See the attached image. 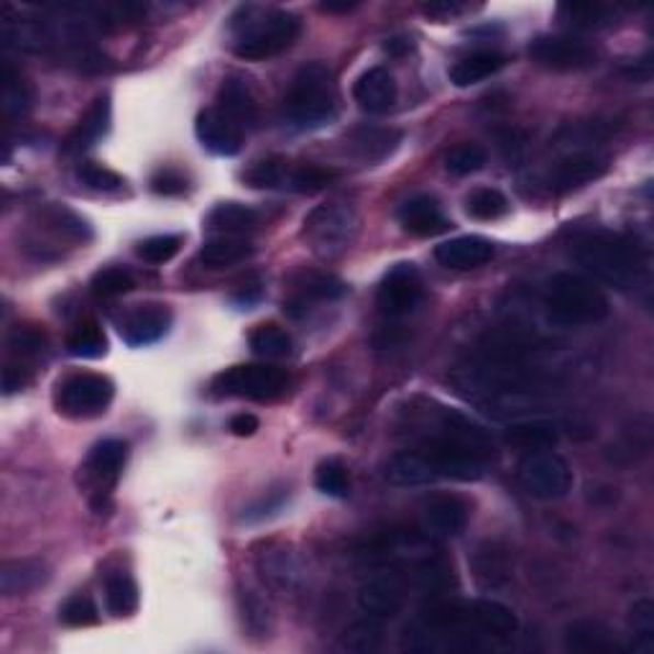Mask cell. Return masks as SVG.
<instances>
[{
	"label": "cell",
	"instance_id": "cell-29",
	"mask_svg": "<svg viewBox=\"0 0 654 654\" xmlns=\"http://www.w3.org/2000/svg\"><path fill=\"white\" fill-rule=\"evenodd\" d=\"M468 619H471V627L491 636H512L519 632L517 613L502 601H491V598H479V601L468 604Z\"/></svg>",
	"mask_w": 654,
	"mask_h": 654
},
{
	"label": "cell",
	"instance_id": "cell-40",
	"mask_svg": "<svg viewBox=\"0 0 654 654\" xmlns=\"http://www.w3.org/2000/svg\"><path fill=\"white\" fill-rule=\"evenodd\" d=\"M105 606L113 617H130L138 609V586L128 573L113 571L105 578Z\"/></svg>",
	"mask_w": 654,
	"mask_h": 654
},
{
	"label": "cell",
	"instance_id": "cell-36",
	"mask_svg": "<svg viewBox=\"0 0 654 654\" xmlns=\"http://www.w3.org/2000/svg\"><path fill=\"white\" fill-rule=\"evenodd\" d=\"M473 571L475 581H479L483 588H498L502 583L509 581L512 575L509 555H506L504 548H498L494 542L483 544L473 558Z\"/></svg>",
	"mask_w": 654,
	"mask_h": 654
},
{
	"label": "cell",
	"instance_id": "cell-27",
	"mask_svg": "<svg viewBox=\"0 0 654 654\" xmlns=\"http://www.w3.org/2000/svg\"><path fill=\"white\" fill-rule=\"evenodd\" d=\"M383 479H387L391 486H425V483H435L437 479L435 468L429 460L422 456L420 450H406V452H397L387 460L383 466Z\"/></svg>",
	"mask_w": 654,
	"mask_h": 654
},
{
	"label": "cell",
	"instance_id": "cell-9",
	"mask_svg": "<svg viewBox=\"0 0 654 654\" xmlns=\"http://www.w3.org/2000/svg\"><path fill=\"white\" fill-rule=\"evenodd\" d=\"M519 483L540 502H558L573 489V471L563 456L552 450L527 452L519 463Z\"/></svg>",
	"mask_w": 654,
	"mask_h": 654
},
{
	"label": "cell",
	"instance_id": "cell-55",
	"mask_svg": "<svg viewBox=\"0 0 654 654\" xmlns=\"http://www.w3.org/2000/svg\"><path fill=\"white\" fill-rule=\"evenodd\" d=\"M77 176H80L84 187L97 190V192H115L126 184V180H123L118 172H113V169H107L103 164H95V161H84V164L77 169Z\"/></svg>",
	"mask_w": 654,
	"mask_h": 654
},
{
	"label": "cell",
	"instance_id": "cell-10",
	"mask_svg": "<svg viewBox=\"0 0 654 654\" xmlns=\"http://www.w3.org/2000/svg\"><path fill=\"white\" fill-rule=\"evenodd\" d=\"M529 57L540 67L552 69V72H581V69H590L596 65L598 54L594 44H588L581 36L548 34L537 36L529 44Z\"/></svg>",
	"mask_w": 654,
	"mask_h": 654
},
{
	"label": "cell",
	"instance_id": "cell-14",
	"mask_svg": "<svg viewBox=\"0 0 654 654\" xmlns=\"http://www.w3.org/2000/svg\"><path fill=\"white\" fill-rule=\"evenodd\" d=\"M291 284H295V289L284 299V314H289V318H302L310 310L307 307L310 302H333L348 291L337 276L325 272H302L295 276Z\"/></svg>",
	"mask_w": 654,
	"mask_h": 654
},
{
	"label": "cell",
	"instance_id": "cell-6",
	"mask_svg": "<svg viewBox=\"0 0 654 654\" xmlns=\"http://www.w3.org/2000/svg\"><path fill=\"white\" fill-rule=\"evenodd\" d=\"M358 213L351 203H325L307 213L302 222V241L320 259H337L356 243Z\"/></svg>",
	"mask_w": 654,
	"mask_h": 654
},
{
	"label": "cell",
	"instance_id": "cell-50",
	"mask_svg": "<svg viewBox=\"0 0 654 654\" xmlns=\"http://www.w3.org/2000/svg\"><path fill=\"white\" fill-rule=\"evenodd\" d=\"M335 180H337L335 169L318 167V164H299V167H291L289 190L291 192H320Z\"/></svg>",
	"mask_w": 654,
	"mask_h": 654
},
{
	"label": "cell",
	"instance_id": "cell-22",
	"mask_svg": "<svg viewBox=\"0 0 654 654\" xmlns=\"http://www.w3.org/2000/svg\"><path fill=\"white\" fill-rule=\"evenodd\" d=\"M353 97H356L360 111L368 115L389 113L391 107L397 105V97H399L397 80L391 77L389 69L374 67L360 74L356 84H353Z\"/></svg>",
	"mask_w": 654,
	"mask_h": 654
},
{
	"label": "cell",
	"instance_id": "cell-59",
	"mask_svg": "<svg viewBox=\"0 0 654 654\" xmlns=\"http://www.w3.org/2000/svg\"><path fill=\"white\" fill-rule=\"evenodd\" d=\"M468 5H463V3H448V0H445V3H427V5H422V11H425L427 15H433V19H440V21H448V19H452V15H458V13H463Z\"/></svg>",
	"mask_w": 654,
	"mask_h": 654
},
{
	"label": "cell",
	"instance_id": "cell-38",
	"mask_svg": "<svg viewBox=\"0 0 654 654\" xmlns=\"http://www.w3.org/2000/svg\"><path fill=\"white\" fill-rule=\"evenodd\" d=\"M42 218V226L59 238H67V241L74 243H88L92 238V230L88 222H84L74 210H69L65 205H49L38 213Z\"/></svg>",
	"mask_w": 654,
	"mask_h": 654
},
{
	"label": "cell",
	"instance_id": "cell-48",
	"mask_svg": "<svg viewBox=\"0 0 654 654\" xmlns=\"http://www.w3.org/2000/svg\"><path fill=\"white\" fill-rule=\"evenodd\" d=\"M634 629V652L636 654H652L654 652V604L650 598H642L632 606L629 613Z\"/></svg>",
	"mask_w": 654,
	"mask_h": 654
},
{
	"label": "cell",
	"instance_id": "cell-54",
	"mask_svg": "<svg viewBox=\"0 0 654 654\" xmlns=\"http://www.w3.org/2000/svg\"><path fill=\"white\" fill-rule=\"evenodd\" d=\"M100 613H97V606L92 604L90 596H72L67 598L65 606L59 609V621L65 627H92L97 624Z\"/></svg>",
	"mask_w": 654,
	"mask_h": 654
},
{
	"label": "cell",
	"instance_id": "cell-34",
	"mask_svg": "<svg viewBox=\"0 0 654 654\" xmlns=\"http://www.w3.org/2000/svg\"><path fill=\"white\" fill-rule=\"evenodd\" d=\"M617 8L606 3H563L558 8V19L575 31L606 28L617 21Z\"/></svg>",
	"mask_w": 654,
	"mask_h": 654
},
{
	"label": "cell",
	"instance_id": "cell-16",
	"mask_svg": "<svg viewBox=\"0 0 654 654\" xmlns=\"http://www.w3.org/2000/svg\"><path fill=\"white\" fill-rule=\"evenodd\" d=\"M606 172H609V157L598 151H578L552 169L548 184L555 195H565V192L581 190L590 182L601 180Z\"/></svg>",
	"mask_w": 654,
	"mask_h": 654
},
{
	"label": "cell",
	"instance_id": "cell-46",
	"mask_svg": "<svg viewBox=\"0 0 654 654\" xmlns=\"http://www.w3.org/2000/svg\"><path fill=\"white\" fill-rule=\"evenodd\" d=\"M486 167V151L479 144H458L445 157V169L452 176H468Z\"/></svg>",
	"mask_w": 654,
	"mask_h": 654
},
{
	"label": "cell",
	"instance_id": "cell-2",
	"mask_svg": "<svg viewBox=\"0 0 654 654\" xmlns=\"http://www.w3.org/2000/svg\"><path fill=\"white\" fill-rule=\"evenodd\" d=\"M341 111V90L335 72L325 61H307L297 69L284 97V123L295 130H314L335 121Z\"/></svg>",
	"mask_w": 654,
	"mask_h": 654
},
{
	"label": "cell",
	"instance_id": "cell-31",
	"mask_svg": "<svg viewBox=\"0 0 654 654\" xmlns=\"http://www.w3.org/2000/svg\"><path fill=\"white\" fill-rule=\"evenodd\" d=\"M261 218L249 205L220 203L215 205L205 218V228L215 236H245L259 230Z\"/></svg>",
	"mask_w": 654,
	"mask_h": 654
},
{
	"label": "cell",
	"instance_id": "cell-24",
	"mask_svg": "<svg viewBox=\"0 0 654 654\" xmlns=\"http://www.w3.org/2000/svg\"><path fill=\"white\" fill-rule=\"evenodd\" d=\"M468 519H471V504L456 494L435 496L425 506L427 535L456 537L463 532Z\"/></svg>",
	"mask_w": 654,
	"mask_h": 654
},
{
	"label": "cell",
	"instance_id": "cell-19",
	"mask_svg": "<svg viewBox=\"0 0 654 654\" xmlns=\"http://www.w3.org/2000/svg\"><path fill=\"white\" fill-rule=\"evenodd\" d=\"M195 134L207 151L218 157H236L243 149V130L228 121L218 107H207L197 115Z\"/></svg>",
	"mask_w": 654,
	"mask_h": 654
},
{
	"label": "cell",
	"instance_id": "cell-58",
	"mask_svg": "<svg viewBox=\"0 0 654 654\" xmlns=\"http://www.w3.org/2000/svg\"><path fill=\"white\" fill-rule=\"evenodd\" d=\"M228 429L236 437H251V435L259 433V417H253V414L241 412V414H236V417H230Z\"/></svg>",
	"mask_w": 654,
	"mask_h": 654
},
{
	"label": "cell",
	"instance_id": "cell-52",
	"mask_svg": "<svg viewBox=\"0 0 654 654\" xmlns=\"http://www.w3.org/2000/svg\"><path fill=\"white\" fill-rule=\"evenodd\" d=\"M49 337L36 325H19L8 333V348L19 358H34L46 348Z\"/></svg>",
	"mask_w": 654,
	"mask_h": 654
},
{
	"label": "cell",
	"instance_id": "cell-21",
	"mask_svg": "<svg viewBox=\"0 0 654 654\" xmlns=\"http://www.w3.org/2000/svg\"><path fill=\"white\" fill-rule=\"evenodd\" d=\"M494 256V243L481 236H458L435 249V259L445 268H456V272H473V268L486 266Z\"/></svg>",
	"mask_w": 654,
	"mask_h": 654
},
{
	"label": "cell",
	"instance_id": "cell-33",
	"mask_svg": "<svg viewBox=\"0 0 654 654\" xmlns=\"http://www.w3.org/2000/svg\"><path fill=\"white\" fill-rule=\"evenodd\" d=\"M506 65V57L498 51H475L471 57L456 61L450 67V82L456 88H471V84H479L496 72H502Z\"/></svg>",
	"mask_w": 654,
	"mask_h": 654
},
{
	"label": "cell",
	"instance_id": "cell-15",
	"mask_svg": "<svg viewBox=\"0 0 654 654\" xmlns=\"http://www.w3.org/2000/svg\"><path fill=\"white\" fill-rule=\"evenodd\" d=\"M540 343L535 330L525 325H498L489 330L481 341V360L489 364H521L527 353H532Z\"/></svg>",
	"mask_w": 654,
	"mask_h": 654
},
{
	"label": "cell",
	"instance_id": "cell-18",
	"mask_svg": "<svg viewBox=\"0 0 654 654\" xmlns=\"http://www.w3.org/2000/svg\"><path fill=\"white\" fill-rule=\"evenodd\" d=\"M172 328V310L167 305H144L123 320L121 337L130 348H144L161 341Z\"/></svg>",
	"mask_w": 654,
	"mask_h": 654
},
{
	"label": "cell",
	"instance_id": "cell-45",
	"mask_svg": "<svg viewBox=\"0 0 654 654\" xmlns=\"http://www.w3.org/2000/svg\"><path fill=\"white\" fill-rule=\"evenodd\" d=\"M90 289L95 291L97 297L113 299V297H121V295H128V291H134L136 279L128 268L107 266V268H100V272L92 276Z\"/></svg>",
	"mask_w": 654,
	"mask_h": 654
},
{
	"label": "cell",
	"instance_id": "cell-4",
	"mask_svg": "<svg viewBox=\"0 0 654 654\" xmlns=\"http://www.w3.org/2000/svg\"><path fill=\"white\" fill-rule=\"evenodd\" d=\"M573 259L606 287L629 289L640 279V253L634 243L609 230H588L575 236Z\"/></svg>",
	"mask_w": 654,
	"mask_h": 654
},
{
	"label": "cell",
	"instance_id": "cell-60",
	"mask_svg": "<svg viewBox=\"0 0 654 654\" xmlns=\"http://www.w3.org/2000/svg\"><path fill=\"white\" fill-rule=\"evenodd\" d=\"M383 51L391 54V57H404L406 51H412V38H406V36L387 38V44H383Z\"/></svg>",
	"mask_w": 654,
	"mask_h": 654
},
{
	"label": "cell",
	"instance_id": "cell-41",
	"mask_svg": "<svg viewBox=\"0 0 654 654\" xmlns=\"http://www.w3.org/2000/svg\"><path fill=\"white\" fill-rule=\"evenodd\" d=\"M383 644V629L379 621L364 619L351 624L341 634V650L351 654H374L379 652Z\"/></svg>",
	"mask_w": 654,
	"mask_h": 654
},
{
	"label": "cell",
	"instance_id": "cell-12",
	"mask_svg": "<svg viewBox=\"0 0 654 654\" xmlns=\"http://www.w3.org/2000/svg\"><path fill=\"white\" fill-rule=\"evenodd\" d=\"M422 302V279L414 264H397L383 276L379 291H376V307L383 318L399 320L417 310Z\"/></svg>",
	"mask_w": 654,
	"mask_h": 654
},
{
	"label": "cell",
	"instance_id": "cell-3",
	"mask_svg": "<svg viewBox=\"0 0 654 654\" xmlns=\"http://www.w3.org/2000/svg\"><path fill=\"white\" fill-rule=\"evenodd\" d=\"M230 51L245 61H261L289 49L302 34V21L289 11H266L259 5H243L230 19Z\"/></svg>",
	"mask_w": 654,
	"mask_h": 654
},
{
	"label": "cell",
	"instance_id": "cell-17",
	"mask_svg": "<svg viewBox=\"0 0 654 654\" xmlns=\"http://www.w3.org/2000/svg\"><path fill=\"white\" fill-rule=\"evenodd\" d=\"M406 588L397 573H381L366 581L358 590V606L376 619L394 617L404 609Z\"/></svg>",
	"mask_w": 654,
	"mask_h": 654
},
{
	"label": "cell",
	"instance_id": "cell-13",
	"mask_svg": "<svg viewBox=\"0 0 654 654\" xmlns=\"http://www.w3.org/2000/svg\"><path fill=\"white\" fill-rule=\"evenodd\" d=\"M256 567L261 573V581L276 594H295L305 581L302 560L297 552L287 544H266L264 550L256 552Z\"/></svg>",
	"mask_w": 654,
	"mask_h": 654
},
{
	"label": "cell",
	"instance_id": "cell-49",
	"mask_svg": "<svg viewBox=\"0 0 654 654\" xmlns=\"http://www.w3.org/2000/svg\"><path fill=\"white\" fill-rule=\"evenodd\" d=\"M182 249V236H172V233H164V236H151L146 238L136 245V256L144 259L146 264H167V261H172L176 253Z\"/></svg>",
	"mask_w": 654,
	"mask_h": 654
},
{
	"label": "cell",
	"instance_id": "cell-35",
	"mask_svg": "<svg viewBox=\"0 0 654 654\" xmlns=\"http://www.w3.org/2000/svg\"><path fill=\"white\" fill-rule=\"evenodd\" d=\"M504 440L519 450H550L558 443V427L548 420L514 422L504 433Z\"/></svg>",
	"mask_w": 654,
	"mask_h": 654
},
{
	"label": "cell",
	"instance_id": "cell-42",
	"mask_svg": "<svg viewBox=\"0 0 654 654\" xmlns=\"http://www.w3.org/2000/svg\"><path fill=\"white\" fill-rule=\"evenodd\" d=\"M249 345L259 358H284L291 353L289 333L287 330H282L279 325H272V322L253 330L249 335Z\"/></svg>",
	"mask_w": 654,
	"mask_h": 654
},
{
	"label": "cell",
	"instance_id": "cell-28",
	"mask_svg": "<svg viewBox=\"0 0 654 654\" xmlns=\"http://www.w3.org/2000/svg\"><path fill=\"white\" fill-rule=\"evenodd\" d=\"M565 647L573 652L583 654H619L621 644L617 636L601 621H573L571 627L565 629Z\"/></svg>",
	"mask_w": 654,
	"mask_h": 654
},
{
	"label": "cell",
	"instance_id": "cell-26",
	"mask_svg": "<svg viewBox=\"0 0 654 654\" xmlns=\"http://www.w3.org/2000/svg\"><path fill=\"white\" fill-rule=\"evenodd\" d=\"M107 128H111V97L100 95L92 100V105L84 111L80 123L72 128V134L65 138L61 149L67 153H80L90 149L92 144H97L107 134Z\"/></svg>",
	"mask_w": 654,
	"mask_h": 654
},
{
	"label": "cell",
	"instance_id": "cell-30",
	"mask_svg": "<svg viewBox=\"0 0 654 654\" xmlns=\"http://www.w3.org/2000/svg\"><path fill=\"white\" fill-rule=\"evenodd\" d=\"M402 134L394 128H379V126H358L348 136V144L353 153L358 159L368 161V164H379V161L389 159L397 151Z\"/></svg>",
	"mask_w": 654,
	"mask_h": 654
},
{
	"label": "cell",
	"instance_id": "cell-39",
	"mask_svg": "<svg viewBox=\"0 0 654 654\" xmlns=\"http://www.w3.org/2000/svg\"><path fill=\"white\" fill-rule=\"evenodd\" d=\"M291 164L284 157H266L253 161L243 172V182L253 190H289Z\"/></svg>",
	"mask_w": 654,
	"mask_h": 654
},
{
	"label": "cell",
	"instance_id": "cell-11",
	"mask_svg": "<svg viewBox=\"0 0 654 654\" xmlns=\"http://www.w3.org/2000/svg\"><path fill=\"white\" fill-rule=\"evenodd\" d=\"M126 458H128V445L123 440H103L90 450L82 471H84V481H88L92 491H95V496H92L95 512L107 509V496H111L113 486L121 479Z\"/></svg>",
	"mask_w": 654,
	"mask_h": 654
},
{
	"label": "cell",
	"instance_id": "cell-61",
	"mask_svg": "<svg viewBox=\"0 0 654 654\" xmlns=\"http://www.w3.org/2000/svg\"><path fill=\"white\" fill-rule=\"evenodd\" d=\"M356 3H320V11L325 13H351L356 11Z\"/></svg>",
	"mask_w": 654,
	"mask_h": 654
},
{
	"label": "cell",
	"instance_id": "cell-43",
	"mask_svg": "<svg viewBox=\"0 0 654 654\" xmlns=\"http://www.w3.org/2000/svg\"><path fill=\"white\" fill-rule=\"evenodd\" d=\"M466 213L471 215V218L483 220V222L498 220L509 213V199H506L502 192L494 187H481L468 195Z\"/></svg>",
	"mask_w": 654,
	"mask_h": 654
},
{
	"label": "cell",
	"instance_id": "cell-56",
	"mask_svg": "<svg viewBox=\"0 0 654 654\" xmlns=\"http://www.w3.org/2000/svg\"><path fill=\"white\" fill-rule=\"evenodd\" d=\"M190 190L187 176L174 167H161L159 172L151 176V192L159 197H180Z\"/></svg>",
	"mask_w": 654,
	"mask_h": 654
},
{
	"label": "cell",
	"instance_id": "cell-25",
	"mask_svg": "<svg viewBox=\"0 0 654 654\" xmlns=\"http://www.w3.org/2000/svg\"><path fill=\"white\" fill-rule=\"evenodd\" d=\"M49 565L38 558H21L8 560L0 567V594L5 598L13 596H28L36 588H42L49 581Z\"/></svg>",
	"mask_w": 654,
	"mask_h": 654
},
{
	"label": "cell",
	"instance_id": "cell-32",
	"mask_svg": "<svg viewBox=\"0 0 654 654\" xmlns=\"http://www.w3.org/2000/svg\"><path fill=\"white\" fill-rule=\"evenodd\" d=\"M253 256V245L243 236H213L199 249V261L207 268H228Z\"/></svg>",
	"mask_w": 654,
	"mask_h": 654
},
{
	"label": "cell",
	"instance_id": "cell-8",
	"mask_svg": "<svg viewBox=\"0 0 654 654\" xmlns=\"http://www.w3.org/2000/svg\"><path fill=\"white\" fill-rule=\"evenodd\" d=\"M289 376L276 366L266 364H243L230 366L213 379V389L218 397L253 399V402H272L287 391Z\"/></svg>",
	"mask_w": 654,
	"mask_h": 654
},
{
	"label": "cell",
	"instance_id": "cell-57",
	"mask_svg": "<svg viewBox=\"0 0 654 654\" xmlns=\"http://www.w3.org/2000/svg\"><path fill=\"white\" fill-rule=\"evenodd\" d=\"M28 381H31V371H28L26 366L8 364L3 368V394L11 397V394H15V391L26 389Z\"/></svg>",
	"mask_w": 654,
	"mask_h": 654
},
{
	"label": "cell",
	"instance_id": "cell-44",
	"mask_svg": "<svg viewBox=\"0 0 654 654\" xmlns=\"http://www.w3.org/2000/svg\"><path fill=\"white\" fill-rule=\"evenodd\" d=\"M314 486H318L320 494H325L330 498H345L351 494L348 468L335 458L322 460L318 471H314Z\"/></svg>",
	"mask_w": 654,
	"mask_h": 654
},
{
	"label": "cell",
	"instance_id": "cell-5",
	"mask_svg": "<svg viewBox=\"0 0 654 654\" xmlns=\"http://www.w3.org/2000/svg\"><path fill=\"white\" fill-rule=\"evenodd\" d=\"M544 307L558 325L583 328L596 325L609 314V297L596 282L581 274H555L544 289Z\"/></svg>",
	"mask_w": 654,
	"mask_h": 654
},
{
	"label": "cell",
	"instance_id": "cell-47",
	"mask_svg": "<svg viewBox=\"0 0 654 654\" xmlns=\"http://www.w3.org/2000/svg\"><path fill=\"white\" fill-rule=\"evenodd\" d=\"M241 617L245 629H249L253 636H268L274 627L272 609H268L264 598H259L253 590H243L241 594Z\"/></svg>",
	"mask_w": 654,
	"mask_h": 654
},
{
	"label": "cell",
	"instance_id": "cell-1",
	"mask_svg": "<svg viewBox=\"0 0 654 654\" xmlns=\"http://www.w3.org/2000/svg\"><path fill=\"white\" fill-rule=\"evenodd\" d=\"M399 435L417 445V450H468L491 458L489 435L450 406L435 399L414 397L399 410Z\"/></svg>",
	"mask_w": 654,
	"mask_h": 654
},
{
	"label": "cell",
	"instance_id": "cell-53",
	"mask_svg": "<svg viewBox=\"0 0 654 654\" xmlns=\"http://www.w3.org/2000/svg\"><path fill=\"white\" fill-rule=\"evenodd\" d=\"M287 502H289V491L287 489L268 491V494L261 496L259 502L245 506L243 514H241V521H243V525H261V521L276 517V514H279L284 506H287Z\"/></svg>",
	"mask_w": 654,
	"mask_h": 654
},
{
	"label": "cell",
	"instance_id": "cell-23",
	"mask_svg": "<svg viewBox=\"0 0 654 654\" xmlns=\"http://www.w3.org/2000/svg\"><path fill=\"white\" fill-rule=\"evenodd\" d=\"M218 111L233 121L238 128H253L259 123V103L251 84L241 74H230L218 90Z\"/></svg>",
	"mask_w": 654,
	"mask_h": 654
},
{
	"label": "cell",
	"instance_id": "cell-37",
	"mask_svg": "<svg viewBox=\"0 0 654 654\" xmlns=\"http://www.w3.org/2000/svg\"><path fill=\"white\" fill-rule=\"evenodd\" d=\"M65 348L69 356L74 358H103L107 353V337L95 320H80L77 325L67 333Z\"/></svg>",
	"mask_w": 654,
	"mask_h": 654
},
{
	"label": "cell",
	"instance_id": "cell-51",
	"mask_svg": "<svg viewBox=\"0 0 654 654\" xmlns=\"http://www.w3.org/2000/svg\"><path fill=\"white\" fill-rule=\"evenodd\" d=\"M3 111L11 118H21L31 111V88L26 80L15 77L11 69H3Z\"/></svg>",
	"mask_w": 654,
	"mask_h": 654
},
{
	"label": "cell",
	"instance_id": "cell-20",
	"mask_svg": "<svg viewBox=\"0 0 654 654\" xmlns=\"http://www.w3.org/2000/svg\"><path fill=\"white\" fill-rule=\"evenodd\" d=\"M397 218L399 226L404 228V233L414 238H433L452 228V222L445 218L437 199L429 195H414L404 199L402 207L397 210Z\"/></svg>",
	"mask_w": 654,
	"mask_h": 654
},
{
	"label": "cell",
	"instance_id": "cell-7",
	"mask_svg": "<svg viewBox=\"0 0 654 654\" xmlns=\"http://www.w3.org/2000/svg\"><path fill=\"white\" fill-rule=\"evenodd\" d=\"M115 397V383L103 374H72L54 389V406L69 420H92L105 414Z\"/></svg>",
	"mask_w": 654,
	"mask_h": 654
}]
</instances>
